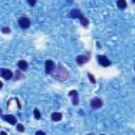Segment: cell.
Returning a JSON list of instances; mask_svg holds the SVG:
<instances>
[{
    "mask_svg": "<svg viewBox=\"0 0 135 135\" xmlns=\"http://www.w3.org/2000/svg\"><path fill=\"white\" fill-rule=\"evenodd\" d=\"M1 76L6 80L12 79L13 78V72L11 70H9V69H1Z\"/></svg>",
    "mask_w": 135,
    "mask_h": 135,
    "instance_id": "cell-8",
    "label": "cell"
},
{
    "mask_svg": "<svg viewBox=\"0 0 135 135\" xmlns=\"http://www.w3.org/2000/svg\"><path fill=\"white\" fill-rule=\"evenodd\" d=\"M82 16H83V15L81 14V12H80L79 10H77V9L72 10L71 13H70V17H71V18H78V19H80Z\"/></svg>",
    "mask_w": 135,
    "mask_h": 135,
    "instance_id": "cell-10",
    "label": "cell"
},
{
    "mask_svg": "<svg viewBox=\"0 0 135 135\" xmlns=\"http://www.w3.org/2000/svg\"><path fill=\"white\" fill-rule=\"evenodd\" d=\"M18 68L21 70V71H25L28 69V62L25 60H19L18 63H17Z\"/></svg>",
    "mask_w": 135,
    "mask_h": 135,
    "instance_id": "cell-11",
    "label": "cell"
},
{
    "mask_svg": "<svg viewBox=\"0 0 135 135\" xmlns=\"http://www.w3.org/2000/svg\"><path fill=\"white\" fill-rule=\"evenodd\" d=\"M34 117L36 119H40L41 118V114H40V112H39L38 109H34Z\"/></svg>",
    "mask_w": 135,
    "mask_h": 135,
    "instance_id": "cell-15",
    "label": "cell"
},
{
    "mask_svg": "<svg viewBox=\"0 0 135 135\" xmlns=\"http://www.w3.org/2000/svg\"><path fill=\"white\" fill-rule=\"evenodd\" d=\"M2 117H3V119H4L6 121H8L9 123H11V125H16L17 119H16V117H15L14 115H11V114H9V115H2Z\"/></svg>",
    "mask_w": 135,
    "mask_h": 135,
    "instance_id": "cell-9",
    "label": "cell"
},
{
    "mask_svg": "<svg viewBox=\"0 0 135 135\" xmlns=\"http://www.w3.org/2000/svg\"><path fill=\"white\" fill-rule=\"evenodd\" d=\"M89 59H90V52H89L87 55H79V56L76 58V62L81 66V64H84L85 62H88Z\"/></svg>",
    "mask_w": 135,
    "mask_h": 135,
    "instance_id": "cell-6",
    "label": "cell"
},
{
    "mask_svg": "<svg viewBox=\"0 0 135 135\" xmlns=\"http://www.w3.org/2000/svg\"><path fill=\"white\" fill-rule=\"evenodd\" d=\"M16 129H17V131H18V132H21V133H22V132H24V127H23L21 123H18V125H17V127H16Z\"/></svg>",
    "mask_w": 135,
    "mask_h": 135,
    "instance_id": "cell-17",
    "label": "cell"
},
{
    "mask_svg": "<svg viewBox=\"0 0 135 135\" xmlns=\"http://www.w3.org/2000/svg\"><path fill=\"white\" fill-rule=\"evenodd\" d=\"M90 105H91V108L92 109H99V108H101L104 106V101H102L101 98L95 97V98H93L91 100V104H90Z\"/></svg>",
    "mask_w": 135,
    "mask_h": 135,
    "instance_id": "cell-3",
    "label": "cell"
},
{
    "mask_svg": "<svg viewBox=\"0 0 135 135\" xmlns=\"http://www.w3.org/2000/svg\"><path fill=\"white\" fill-rule=\"evenodd\" d=\"M36 2H37V0H28V3H29L31 7H34V6L36 4Z\"/></svg>",
    "mask_w": 135,
    "mask_h": 135,
    "instance_id": "cell-19",
    "label": "cell"
},
{
    "mask_svg": "<svg viewBox=\"0 0 135 135\" xmlns=\"http://www.w3.org/2000/svg\"><path fill=\"white\" fill-rule=\"evenodd\" d=\"M51 76L57 80V81H64L67 79H69L70 74L68 72V70L63 67V66H58L57 68H55V70L51 73Z\"/></svg>",
    "mask_w": 135,
    "mask_h": 135,
    "instance_id": "cell-1",
    "label": "cell"
},
{
    "mask_svg": "<svg viewBox=\"0 0 135 135\" xmlns=\"http://www.w3.org/2000/svg\"><path fill=\"white\" fill-rule=\"evenodd\" d=\"M51 117H52V119H53L54 121H59V120H61V118H62V114L59 113V112H54V113H52Z\"/></svg>",
    "mask_w": 135,
    "mask_h": 135,
    "instance_id": "cell-12",
    "label": "cell"
},
{
    "mask_svg": "<svg viewBox=\"0 0 135 135\" xmlns=\"http://www.w3.org/2000/svg\"><path fill=\"white\" fill-rule=\"evenodd\" d=\"M97 59H98V62L100 66L102 67H110L111 66V61L104 55H98L97 56Z\"/></svg>",
    "mask_w": 135,
    "mask_h": 135,
    "instance_id": "cell-4",
    "label": "cell"
},
{
    "mask_svg": "<svg viewBox=\"0 0 135 135\" xmlns=\"http://www.w3.org/2000/svg\"><path fill=\"white\" fill-rule=\"evenodd\" d=\"M134 69H135V68H134Z\"/></svg>",
    "mask_w": 135,
    "mask_h": 135,
    "instance_id": "cell-22",
    "label": "cell"
},
{
    "mask_svg": "<svg viewBox=\"0 0 135 135\" xmlns=\"http://www.w3.org/2000/svg\"><path fill=\"white\" fill-rule=\"evenodd\" d=\"M88 77H89V79H90V81H91L92 83H94V84L96 83V79L94 78V76H93V75H92L91 73H88Z\"/></svg>",
    "mask_w": 135,
    "mask_h": 135,
    "instance_id": "cell-16",
    "label": "cell"
},
{
    "mask_svg": "<svg viewBox=\"0 0 135 135\" xmlns=\"http://www.w3.org/2000/svg\"><path fill=\"white\" fill-rule=\"evenodd\" d=\"M117 7L120 10H125L127 8V1L126 0H117Z\"/></svg>",
    "mask_w": 135,
    "mask_h": 135,
    "instance_id": "cell-13",
    "label": "cell"
},
{
    "mask_svg": "<svg viewBox=\"0 0 135 135\" xmlns=\"http://www.w3.org/2000/svg\"><path fill=\"white\" fill-rule=\"evenodd\" d=\"M1 31H2V33H4V34H9V33H11V29H10V28H2V29H1Z\"/></svg>",
    "mask_w": 135,
    "mask_h": 135,
    "instance_id": "cell-18",
    "label": "cell"
},
{
    "mask_svg": "<svg viewBox=\"0 0 135 135\" xmlns=\"http://www.w3.org/2000/svg\"><path fill=\"white\" fill-rule=\"evenodd\" d=\"M79 20H80V23H81V25H82V26L87 28V26L89 25V20H88V18H85L84 16H82Z\"/></svg>",
    "mask_w": 135,
    "mask_h": 135,
    "instance_id": "cell-14",
    "label": "cell"
},
{
    "mask_svg": "<svg viewBox=\"0 0 135 135\" xmlns=\"http://www.w3.org/2000/svg\"><path fill=\"white\" fill-rule=\"evenodd\" d=\"M69 96L71 97V99H72V104H73L74 106H77V105L79 104V99H78V92H77V91H75V90H72V91H70V93H69Z\"/></svg>",
    "mask_w": 135,
    "mask_h": 135,
    "instance_id": "cell-5",
    "label": "cell"
},
{
    "mask_svg": "<svg viewBox=\"0 0 135 135\" xmlns=\"http://www.w3.org/2000/svg\"><path fill=\"white\" fill-rule=\"evenodd\" d=\"M18 23H19V26H20L21 29L25 30V29H29V28H30V25H31V20H30L28 17L23 16V17H21V18L19 19Z\"/></svg>",
    "mask_w": 135,
    "mask_h": 135,
    "instance_id": "cell-2",
    "label": "cell"
},
{
    "mask_svg": "<svg viewBox=\"0 0 135 135\" xmlns=\"http://www.w3.org/2000/svg\"><path fill=\"white\" fill-rule=\"evenodd\" d=\"M132 1H133V2H134V3H135V0H132Z\"/></svg>",
    "mask_w": 135,
    "mask_h": 135,
    "instance_id": "cell-21",
    "label": "cell"
},
{
    "mask_svg": "<svg viewBox=\"0 0 135 135\" xmlns=\"http://www.w3.org/2000/svg\"><path fill=\"white\" fill-rule=\"evenodd\" d=\"M36 134H37V135H44L46 133H44L43 131H37V132H36Z\"/></svg>",
    "mask_w": 135,
    "mask_h": 135,
    "instance_id": "cell-20",
    "label": "cell"
},
{
    "mask_svg": "<svg viewBox=\"0 0 135 135\" xmlns=\"http://www.w3.org/2000/svg\"><path fill=\"white\" fill-rule=\"evenodd\" d=\"M55 70V63L53 60H47L46 61V73L47 74H51L53 71Z\"/></svg>",
    "mask_w": 135,
    "mask_h": 135,
    "instance_id": "cell-7",
    "label": "cell"
}]
</instances>
